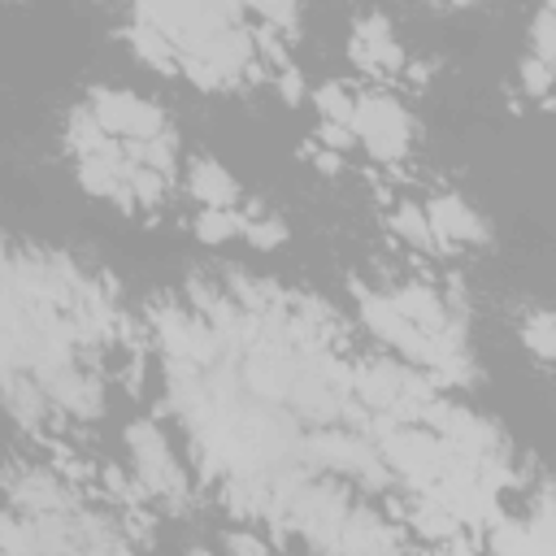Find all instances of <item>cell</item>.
<instances>
[{
	"instance_id": "1",
	"label": "cell",
	"mask_w": 556,
	"mask_h": 556,
	"mask_svg": "<svg viewBox=\"0 0 556 556\" xmlns=\"http://www.w3.org/2000/svg\"><path fill=\"white\" fill-rule=\"evenodd\" d=\"M356 139L378 156V161H400L408 152V117L391 96H365L356 100L352 113Z\"/></svg>"
},
{
	"instance_id": "2",
	"label": "cell",
	"mask_w": 556,
	"mask_h": 556,
	"mask_svg": "<svg viewBox=\"0 0 556 556\" xmlns=\"http://www.w3.org/2000/svg\"><path fill=\"white\" fill-rule=\"evenodd\" d=\"M91 113L109 135H122V139H152V135L165 130V113L152 100L135 96V91L96 87L91 91Z\"/></svg>"
},
{
	"instance_id": "3",
	"label": "cell",
	"mask_w": 556,
	"mask_h": 556,
	"mask_svg": "<svg viewBox=\"0 0 556 556\" xmlns=\"http://www.w3.org/2000/svg\"><path fill=\"white\" fill-rule=\"evenodd\" d=\"M126 443H130V456H135V469H139V482L156 495H169V500H182L187 482H182V469L174 465V452L165 443V434L152 426V421H135L126 430Z\"/></svg>"
},
{
	"instance_id": "4",
	"label": "cell",
	"mask_w": 556,
	"mask_h": 556,
	"mask_svg": "<svg viewBox=\"0 0 556 556\" xmlns=\"http://www.w3.org/2000/svg\"><path fill=\"white\" fill-rule=\"evenodd\" d=\"M300 456L308 465H321V469H339V473H352V478H369L378 482L382 478V452H374L369 443L361 439H348L339 430H317L313 439L300 443Z\"/></svg>"
},
{
	"instance_id": "5",
	"label": "cell",
	"mask_w": 556,
	"mask_h": 556,
	"mask_svg": "<svg viewBox=\"0 0 556 556\" xmlns=\"http://www.w3.org/2000/svg\"><path fill=\"white\" fill-rule=\"evenodd\" d=\"M35 378H39V387L48 391V400H56L61 408H70V413H78V417H96V413H100V387L87 382V378L70 365V356H56V361L39 365Z\"/></svg>"
},
{
	"instance_id": "6",
	"label": "cell",
	"mask_w": 556,
	"mask_h": 556,
	"mask_svg": "<svg viewBox=\"0 0 556 556\" xmlns=\"http://www.w3.org/2000/svg\"><path fill=\"white\" fill-rule=\"evenodd\" d=\"M352 56L369 74H382V70H400L404 65V52H400L387 17H361L356 22V30H352Z\"/></svg>"
},
{
	"instance_id": "7",
	"label": "cell",
	"mask_w": 556,
	"mask_h": 556,
	"mask_svg": "<svg viewBox=\"0 0 556 556\" xmlns=\"http://www.w3.org/2000/svg\"><path fill=\"white\" fill-rule=\"evenodd\" d=\"M426 217H430V230H434L439 243H478V239H486L482 217H478L460 195H439V200H430Z\"/></svg>"
},
{
	"instance_id": "8",
	"label": "cell",
	"mask_w": 556,
	"mask_h": 556,
	"mask_svg": "<svg viewBox=\"0 0 556 556\" xmlns=\"http://www.w3.org/2000/svg\"><path fill=\"white\" fill-rule=\"evenodd\" d=\"M9 504L17 513H56V508H70V495L48 473H22L9 482Z\"/></svg>"
},
{
	"instance_id": "9",
	"label": "cell",
	"mask_w": 556,
	"mask_h": 556,
	"mask_svg": "<svg viewBox=\"0 0 556 556\" xmlns=\"http://www.w3.org/2000/svg\"><path fill=\"white\" fill-rule=\"evenodd\" d=\"M395 304H400V313H408L426 334H452L456 326H452V313H447V304L430 291V287H400L395 295H391Z\"/></svg>"
},
{
	"instance_id": "10",
	"label": "cell",
	"mask_w": 556,
	"mask_h": 556,
	"mask_svg": "<svg viewBox=\"0 0 556 556\" xmlns=\"http://www.w3.org/2000/svg\"><path fill=\"white\" fill-rule=\"evenodd\" d=\"M400 539L369 513H348L339 534L330 539V552H382V547H395Z\"/></svg>"
},
{
	"instance_id": "11",
	"label": "cell",
	"mask_w": 556,
	"mask_h": 556,
	"mask_svg": "<svg viewBox=\"0 0 556 556\" xmlns=\"http://www.w3.org/2000/svg\"><path fill=\"white\" fill-rule=\"evenodd\" d=\"M126 43H130V52H135L139 61H148V65L161 70V74H178V70H182L178 48H174L156 26H148V22H135V26L126 30Z\"/></svg>"
},
{
	"instance_id": "12",
	"label": "cell",
	"mask_w": 556,
	"mask_h": 556,
	"mask_svg": "<svg viewBox=\"0 0 556 556\" xmlns=\"http://www.w3.org/2000/svg\"><path fill=\"white\" fill-rule=\"evenodd\" d=\"M187 187H191V195L200 204H222V208L239 204V182L217 161H195L191 174H187Z\"/></svg>"
},
{
	"instance_id": "13",
	"label": "cell",
	"mask_w": 556,
	"mask_h": 556,
	"mask_svg": "<svg viewBox=\"0 0 556 556\" xmlns=\"http://www.w3.org/2000/svg\"><path fill=\"white\" fill-rule=\"evenodd\" d=\"M39 378L30 374L26 378V369H4V395H9V413L22 421V426H39V417H43V387H35Z\"/></svg>"
},
{
	"instance_id": "14",
	"label": "cell",
	"mask_w": 556,
	"mask_h": 556,
	"mask_svg": "<svg viewBox=\"0 0 556 556\" xmlns=\"http://www.w3.org/2000/svg\"><path fill=\"white\" fill-rule=\"evenodd\" d=\"M195 235H200L204 243H226V239L243 235V217H239L235 208H222V204H204V208L195 213Z\"/></svg>"
},
{
	"instance_id": "15",
	"label": "cell",
	"mask_w": 556,
	"mask_h": 556,
	"mask_svg": "<svg viewBox=\"0 0 556 556\" xmlns=\"http://www.w3.org/2000/svg\"><path fill=\"white\" fill-rule=\"evenodd\" d=\"M126 156L139 161V165H152L161 174L174 169V135H152V139H126Z\"/></svg>"
},
{
	"instance_id": "16",
	"label": "cell",
	"mask_w": 556,
	"mask_h": 556,
	"mask_svg": "<svg viewBox=\"0 0 556 556\" xmlns=\"http://www.w3.org/2000/svg\"><path fill=\"white\" fill-rule=\"evenodd\" d=\"M391 226H395V235H404V239L417 243V248H434V243H439L434 230H430V217H426L417 204H400L395 217H391Z\"/></svg>"
},
{
	"instance_id": "17",
	"label": "cell",
	"mask_w": 556,
	"mask_h": 556,
	"mask_svg": "<svg viewBox=\"0 0 556 556\" xmlns=\"http://www.w3.org/2000/svg\"><path fill=\"white\" fill-rule=\"evenodd\" d=\"M313 104H317V113H321V122H343V126H352V113H356V100L339 87V83H326V87H317V96H313Z\"/></svg>"
},
{
	"instance_id": "18",
	"label": "cell",
	"mask_w": 556,
	"mask_h": 556,
	"mask_svg": "<svg viewBox=\"0 0 556 556\" xmlns=\"http://www.w3.org/2000/svg\"><path fill=\"white\" fill-rule=\"evenodd\" d=\"M521 339H526V348H530L534 356L556 361V317H547V313L530 317V321L521 326Z\"/></svg>"
},
{
	"instance_id": "19",
	"label": "cell",
	"mask_w": 556,
	"mask_h": 556,
	"mask_svg": "<svg viewBox=\"0 0 556 556\" xmlns=\"http://www.w3.org/2000/svg\"><path fill=\"white\" fill-rule=\"evenodd\" d=\"M243 239H248L252 248H278V243L287 239V226H282L278 217L248 213V217H243Z\"/></svg>"
},
{
	"instance_id": "20",
	"label": "cell",
	"mask_w": 556,
	"mask_h": 556,
	"mask_svg": "<svg viewBox=\"0 0 556 556\" xmlns=\"http://www.w3.org/2000/svg\"><path fill=\"white\" fill-rule=\"evenodd\" d=\"M552 83H556V65H547L543 56L521 61V87H526L530 96H547V91H552Z\"/></svg>"
},
{
	"instance_id": "21",
	"label": "cell",
	"mask_w": 556,
	"mask_h": 556,
	"mask_svg": "<svg viewBox=\"0 0 556 556\" xmlns=\"http://www.w3.org/2000/svg\"><path fill=\"white\" fill-rule=\"evenodd\" d=\"M534 56H543L547 65H556V13H539L534 22Z\"/></svg>"
},
{
	"instance_id": "22",
	"label": "cell",
	"mask_w": 556,
	"mask_h": 556,
	"mask_svg": "<svg viewBox=\"0 0 556 556\" xmlns=\"http://www.w3.org/2000/svg\"><path fill=\"white\" fill-rule=\"evenodd\" d=\"M265 22H274V26H291L295 22V13H300V0H248Z\"/></svg>"
},
{
	"instance_id": "23",
	"label": "cell",
	"mask_w": 556,
	"mask_h": 556,
	"mask_svg": "<svg viewBox=\"0 0 556 556\" xmlns=\"http://www.w3.org/2000/svg\"><path fill=\"white\" fill-rule=\"evenodd\" d=\"M321 143H326L330 152H343V148L356 143V130L343 126V122H321Z\"/></svg>"
},
{
	"instance_id": "24",
	"label": "cell",
	"mask_w": 556,
	"mask_h": 556,
	"mask_svg": "<svg viewBox=\"0 0 556 556\" xmlns=\"http://www.w3.org/2000/svg\"><path fill=\"white\" fill-rule=\"evenodd\" d=\"M226 547H230V552H252V556H261V552H265V543H261V539H252V534H230V539H226Z\"/></svg>"
},
{
	"instance_id": "25",
	"label": "cell",
	"mask_w": 556,
	"mask_h": 556,
	"mask_svg": "<svg viewBox=\"0 0 556 556\" xmlns=\"http://www.w3.org/2000/svg\"><path fill=\"white\" fill-rule=\"evenodd\" d=\"M282 96H287L291 104L300 100V74H295V70H282Z\"/></svg>"
},
{
	"instance_id": "26",
	"label": "cell",
	"mask_w": 556,
	"mask_h": 556,
	"mask_svg": "<svg viewBox=\"0 0 556 556\" xmlns=\"http://www.w3.org/2000/svg\"><path fill=\"white\" fill-rule=\"evenodd\" d=\"M547 9H552V13H556V0H547Z\"/></svg>"
},
{
	"instance_id": "27",
	"label": "cell",
	"mask_w": 556,
	"mask_h": 556,
	"mask_svg": "<svg viewBox=\"0 0 556 556\" xmlns=\"http://www.w3.org/2000/svg\"><path fill=\"white\" fill-rule=\"evenodd\" d=\"M447 4H465V0H447Z\"/></svg>"
}]
</instances>
